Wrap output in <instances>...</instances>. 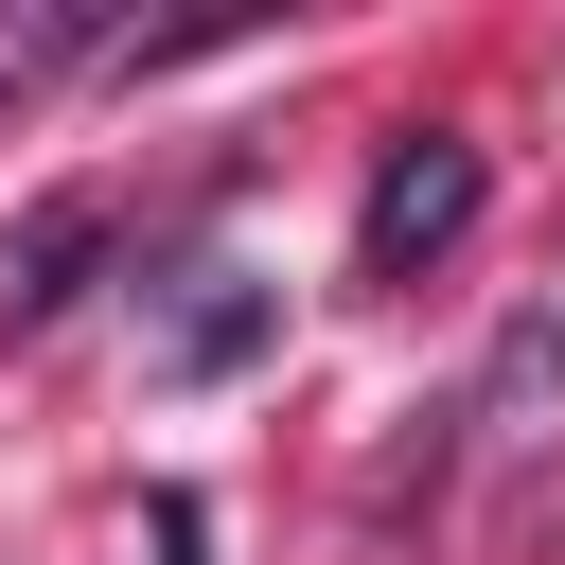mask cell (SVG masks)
I'll return each mask as SVG.
<instances>
[{"label":"cell","instance_id":"cell-4","mask_svg":"<svg viewBox=\"0 0 565 565\" xmlns=\"http://www.w3.org/2000/svg\"><path fill=\"white\" fill-rule=\"evenodd\" d=\"M547 371H565V318H512V335H494V388H477V424H494V441H530Z\"/></svg>","mask_w":565,"mask_h":565},{"label":"cell","instance_id":"cell-1","mask_svg":"<svg viewBox=\"0 0 565 565\" xmlns=\"http://www.w3.org/2000/svg\"><path fill=\"white\" fill-rule=\"evenodd\" d=\"M477 194H494V159L459 141V124H406L388 159H371V212H353V265L371 282H424L459 230H477Z\"/></svg>","mask_w":565,"mask_h":565},{"label":"cell","instance_id":"cell-2","mask_svg":"<svg viewBox=\"0 0 565 565\" xmlns=\"http://www.w3.org/2000/svg\"><path fill=\"white\" fill-rule=\"evenodd\" d=\"M265 335H282V282H247V265H194V300L159 318V388H230Z\"/></svg>","mask_w":565,"mask_h":565},{"label":"cell","instance_id":"cell-3","mask_svg":"<svg viewBox=\"0 0 565 565\" xmlns=\"http://www.w3.org/2000/svg\"><path fill=\"white\" fill-rule=\"evenodd\" d=\"M106 230H124L106 194H35V212L0 230V335H35V318H53V300L106 265Z\"/></svg>","mask_w":565,"mask_h":565}]
</instances>
